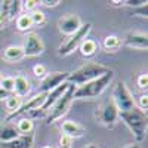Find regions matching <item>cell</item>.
Segmentation results:
<instances>
[{
	"mask_svg": "<svg viewBox=\"0 0 148 148\" xmlns=\"http://www.w3.org/2000/svg\"><path fill=\"white\" fill-rule=\"evenodd\" d=\"M113 76H114V73L111 70H108L105 74H102L101 77L79 86V88H76V90H74V98L82 99V98H95L98 95H101L107 89L110 82L113 80Z\"/></svg>",
	"mask_w": 148,
	"mask_h": 148,
	"instance_id": "cell-1",
	"label": "cell"
},
{
	"mask_svg": "<svg viewBox=\"0 0 148 148\" xmlns=\"http://www.w3.org/2000/svg\"><path fill=\"white\" fill-rule=\"evenodd\" d=\"M119 117L126 123V126L130 129V132L135 135L136 141H142L145 138V130H147V116L141 110L132 108L129 111L119 113Z\"/></svg>",
	"mask_w": 148,
	"mask_h": 148,
	"instance_id": "cell-2",
	"label": "cell"
},
{
	"mask_svg": "<svg viewBox=\"0 0 148 148\" xmlns=\"http://www.w3.org/2000/svg\"><path fill=\"white\" fill-rule=\"evenodd\" d=\"M110 68L101 65V64H88V65H83L79 70H76L74 73H68V77L67 82L71 84H84V83H89L98 77H101L102 74H105Z\"/></svg>",
	"mask_w": 148,
	"mask_h": 148,
	"instance_id": "cell-3",
	"label": "cell"
},
{
	"mask_svg": "<svg viewBox=\"0 0 148 148\" xmlns=\"http://www.w3.org/2000/svg\"><path fill=\"white\" fill-rule=\"evenodd\" d=\"M74 90H76V84L70 83L68 89L64 92V95L52 105L51 113H49V116H47V123L56 121L58 119H61L68 111V108H70V105H71V102L74 99Z\"/></svg>",
	"mask_w": 148,
	"mask_h": 148,
	"instance_id": "cell-4",
	"label": "cell"
},
{
	"mask_svg": "<svg viewBox=\"0 0 148 148\" xmlns=\"http://www.w3.org/2000/svg\"><path fill=\"white\" fill-rule=\"evenodd\" d=\"M113 102L116 104L119 113H123V111H129L132 108H135V101H133V96L130 93V90L127 89V86L119 82L114 86V90H113Z\"/></svg>",
	"mask_w": 148,
	"mask_h": 148,
	"instance_id": "cell-5",
	"label": "cell"
},
{
	"mask_svg": "<svg viewBox=\"0 0 148 148\" xmlns=\"http://www.w3.org/2000/svg\"><path fill=\"white\" fill-rule=\"evenodd\" d=\"M90 28H92V24H90V22H88V24H84V25H82V27L79 28L77 33H74L73 36H70V39H67L62 45L59 46L58 53H59V55H62V56H67V55L73 53V52H74V49H77V47L80 46V43L86 39V36L89 34Z\"/></svg>",
	"mask_w": 148,
	"mask_h": 148,
	"instance_id": "cell-6",
	"label": "cell"
},
{
	"mask_svg": "<svg viewBox=\"0 0 148 148\" xmlns=\"http://www.w3.org/2000/svg\"><path fill=\"white\" fill-rule=\"evenodd\" d=\"M24 56H37L43 53L45 51V45L42 42V39L34 33H28L25 37H24Z\"/></svg>",
	"mask_w": 148,
	"mask_h": 148,
	"instance_id": "cell-7",
	"label": "cell"
},
{
	"mask_svg": "<svg viewBox=\"0 0 148 148\" xmlns=\"http://www.w3.org/2000/svg\"><path fill=\"white\" fill-rule=\"evenodd\" d=\"M46 96H47V93H39V95H36L34 98H30V99H28L25 104H21V107H19L16 111L10 113V114L6 117V121L14 120L15 117H18V116H21V114H25V113H30V111L39 110V108L43 105V102H45V99H46Z\"/></svg>",
	"mask_w": 148,
	"mask_h": 148,
	"instance_id": "cell-8",
	"label": "cell"
},
{
	"mask_svg": "<svg viewBox=\"0 0 148 148\" xmlns=\"http://www.w3.org/2000/svg\"><path fill=\"white\" fill-rule=\"evenodd\" d=\"M96 116L99 119V121H102L105 126H108V127L114 126L119 119V110H117L116 104L113 102V99H108L104 104V107L96 113Z\"/></svg>",
	"mask_w": 148,
	"mask_h": 148,
	"instance_id": "cell-9",
	"label": "cell"
},
{
	"mask_svg": "<svg viewBox=\"0 0 148 148\" xmlns=\"http://www.w3.org/2000/svg\"><path fill=\"white\" fill-rule=\"evenodd\" d=\"M67 77H68V73H51V74H47L40 84V93H49L55 88H58L59 84L67 82Z\"/></svg>",
	"mask_w": 148,
	"mask_h": 148,
	"instance_id": "cell-10",
	"label": "cell"
},
{
	"mask_svg": "<svg viewBox=\"0 0 148 148\" xmlns=\"http://www.w3.org/2000/svg\"><path fill=\"white\" fill-rule=\"evenodd\" d=\"M80 27H82V21L77 15H67L59 19V30L61 33L67 36H73L74 33H77Z\"/></svg>",
	"mask_w": 148,
	"mask_h": 148,
	"instance_id": "cell-11",
	"label": "cell"
},
{
	"mask_svg": "<svg viewBox=\"0 0 148 148\" xmlns=\"http://www.w3.org/2000/svg\"><path fill=\"white\" fill-rule=\"evenodd\" d=\"M33 142H34L33 133L19 135L18 138L12 139L9 142H2V144H0V148H31Z\"/></svg>",
	"mask_w": 148,
	"mask_h": 148,
	"instance_id": "cell-12",
	"label": "cell"
},
{
	"mask_svg": "<svg viewBox=\"0 0 148 148\" xmlns=\"http://www.w3.org/2000/svg\"><path fill=\"white\" fill-rule=\"evenodd\" d=\"M123 45L127 47H138V49H147L148 47V37L142 33L127 34L123 40Z\"/></svg>",
	"mask_w": 148,
	"mask_h": 148,
	"instance_id": "cell-13",
	"label": "cell"
},
{
	"mask_svg": "<svg viewBox=\"0 0 148 148\" xmlns=\"http://www.w3.org/2000/svg\"><path fill=\"white\" fill-rule=\"evenodd\" d=\"M61 130H62V135H65V136H68L71 139L73 138H80L86 133V129L83 126H80L79 123L71 121V120L64 121L62 126H61Z\"/></svg>",
	"mask_w": 148,
	"mask_h": 148,
	"instance_id": "cell-14",
	"label": "cell"
},
{
	"mask_svg": "<svg viewBox=\"0 0 148 148\" xmlns=\"http://www.w3.org/2000/svg\"><path fill=\"white\" fill-rule=\"evenodd\" d=\"M15 80V86H14V92L16 96L22 98L25 96L28 92H30V82L24 77V76H18L14 79Z\"/></svg>",
	"mask_w": 148,
	"mask_h": 148,
	"instance_id": "cell-15",
	"label": "cell"
},
{
	"mask_svg": "<svg viewBox=\"0 0 148 148\" xmlns=\"http://www.w3.org/2000/svg\"><path fill=\"white\" fill-rule=\"evenodd\" d=\"M19 136V133L16 130V126L14 125H6L0 127V141L2 142H9L12 139H15Z\"/></svg>",
	"mask_w": 148,
	"mask_h": 148,
	"instance_id": "cell-16",
	"label": "cell"
},
{
	"mask_svg": "<svg viewBox=\"0 0 148 148\" xmlns=\"http://www.w3.org/2000/svg\"><path fill=\"white\" fill-rule=\"evenodd\" d=\"M3 56L9 62H15V61H19L21 58H24V51L21 46H9L5 51Z\"/></svg>",
	"mask_w": 148,
	"mask_h": 148,
	"instance_id": "cell-17",
	"label": "cell"
},
{
	"mask_svg": "<svg viewBox=\"0 0 148 148\" xmlns=\"http://www.w3.org/2000/svg\"><path fill=\"white\" fill-rule=\"evenodd\" d=\"M80 52L83 56H92L96 51H98V45L96 42L90 40V39H84L82 43H80Z\"/></svg>",
	"mask_w": 148,
	"mask_h": 148,
	"instance_id": "cell-18",
	"label": "cell"
},
{
	"mask_svg": "<svg viewBox=\"0 0 148 148\" xmlns=\"http://www.w3.org/2000/svg\"><path fill=\"white\" fill-rule=\"evenodd\" d=\"M16 130H18V133L28 135L34 130V123L31 121V119H21L16 125Z\"/></svg>",
	"mask_w": 148,
	"mask_h": 148,
	"instance_id": "cell-19",
	"label": "cell"
},
{
	"mask_svg": "<svg viewBox=\"0 0 148 148\" xmlns=\"http://www.w3.org/2000/svg\"><path fill=\"white\" fill-rule=\"evenodd\" d=\"M16 27H18V30H21V31H27V30H30V28L33 27V22H31L28 14L19 15V16L16 18Z\"/></svg>",
	"mask_w": 148,
	"mask_h": 148,
	"instance_id": "cell-20",
	"label": "cell"
},
{
	"mask_svg": "<svg viewBox=\"0 0 148 148\" xmlns=\"http://www.w3.org/2000/svg\"><path fill=\"white\" fill-rule=\"evenodd\" d=\"M28 16H30V19H31V22H33V25H43V24L46 22V16H45V14L42 10H33V12H30L28 14Z\"/></svg>",
	"mask_w": 148,
	"mask_h": 148,
	"instance_id": "cell-21",
	"label": "cell"
},
{
	"mask_svg": "<svg viewBox=\"0 0 148 148\" xmlns=\"http://www.w3.org/2000/svg\"><path fill=\"white\" fill-rule=\"evenodd\" d=\"M120 45H121V42L117 36H108L104 39V47L108 49V51H114V49H117Z\"/></svg>",
	"mask_w": 148,
	"mask_h": 148,
	"instance_id": "cell-22",
	"label": "cell"
},
{
	"mask_svg": "<svg viewBox=\"0 0 148 148\" xmlns=\"http://www.w3.org/2000/svg\"><path fill=\"white\" fill-rule=\"evenodd\" d=\"M21 107V98L16 96L15 93L10 95L8 99H6V108L10 111V113H14V111H16L18 108Z\"/></svg>",
	"mask_w": 148,
	"mask_h": 148,
	"instance_id": "cell-23",
	"label": "cell"
},
{
	"mask_svg": "<svg viewBox=\"0 0 148 148\" xmlns=\"http://www.w3.org/2000/svg\"><path fill=\"white\" fill-rule=\"evenodd\" d=\"M14 86H15L14 77H3L0 88H2L3 90H6V92H9V93H12V92H14Z\"/></svg>",
	"mask_w": 148,
	"mask_h": 148,
	"instance_id": "cell-24",
	"label": "cell"
},
{
	"mask_svg": "<svg viewBox=\"0 0 148 148\" xmlns=\"http://www.w3.org/2000/svg\"><path fill=\"white\" fill-rule=\"evenodd\" d=\"M19 8H21V2H19V0H15V2H10L9 12H8V18H9V19H14V18L18 15Z\"/></svg>",
	"mask_w": 148,
	"mask_h": 148,
	"instance_id": "cell-25",
	"label": "cell"
},
{
	"mask_svg": "<svg viewBox=\"0 0 148 148\" xmlns=\"http://www.w3.org/2000/svg\"><path fill=\"white\" fill-rule=\"evenodd\" d=\"M37 3H39V2H36V0H25V2H21V6L25 9V14H27V12H33V10H36Z\"/></svg>",
	"mask_w": 148,
	"mask_h": 148,
	"instance_id": "cell-26",
	"label": "cell"
},
{
	"mask_svg": "<svg viewBox=\"0 0 148 148\" xmlns=\"http://www.w3.org/2000/svg\"><path fill=\"white\" fill-rule=\"evenodd\" d=\"M33 73H34L36 77H45L46 68H45V65H42V64H37V65L33 67Z\"/></svg>",
	"mask_w": 148,
	"mask_h": 148,
	"instance_id": "cell-27",
	"label": "cell"
},
{
	"mask_svg": "<svg viewBox=\"0 0 148 148\" xmlns=\"http://www.w3.org/2000/svg\"><path fill=\"white\" fill-rule=\"evenodd\" d=\"M59 148H71V138L65 136V135H61V138H59Z\"/></svg>",
	"mask_w": 148,
	"mask_h": 148,
	"instance_id": "cell-28",
	"label": "cell"
},
{
	"mask_svg": "<svg viewBox=\"0 0 148 148\" xmlns=\"http://www.w3.org/2000/svg\"><path fill=\"white\" fill-rule=\"evenodd\" d=\"M148 86V77L147 74H141V76L138 77V88L139 89H147Z\"/></svg>",
	"mask_w": 148,
	"mask_h": 148,
	"instance_id": "cell-29",
	"label": "cell"
},
{
	"mask_svg": "<svg viewBox=\"0 0 148 148\" xmlns=\"http://www.w3.org/2000/svg\"><path fill=\"white\" fill-rule=\"evenodd\" d=\"M139 108H141L142 113L147 111V108H148V96H147V93L139 96Z\"/></svg>",
	"mask_w": 148,
	"mask_h": 148,
	"instance_id": "cell-30",
	"label": "cell"
},
{
	"mask_svg": "<svg viewBox=\"0 0 148 148\" xmlns=\"http://www.w3.org/2000/svg\"><path fill=\"white\" fill-rule=\"evenodd\" d=\"M123 3L132 8H139L142 5H147V0H127V2H123Z\"/></svg>",
	"mask_w": 148,
	"mask_h": 148,
	"instance_id": "cell-31",
	"label": "cell"
},
{
	"mask_svg": "<svg viewBox=\"0 0 148 148\" xmlns=\"http://www.w3.org/2000/svg\"><path fill=\"white\" fill-rule=\"evenodd\" d=\"M9 6H10V2H9V0H5V2H2V5H0V14H2L5 18H8Z\"/></svg>",
	"mask_w": 148,
	"mask_h": 148,
	"instance_id": "cell-32",
	"label": "cell"
},
{
	"mask_svg": "<svg viewBox=\"0 0 148 148\" xmlns=\"http://www.w3.org/2000/svg\"><path fill=\"white\" fill-rule=\"evenodd\" d=\"M135 15L145 16V18H147V5H142V6H139V8L135 9Z\"/></svg>",
	"mask_w": 148,
	"mask_h": 148,
	"instance_id": "cell-33",
	"label": "cell"
},
{
	"mask_svg": "<svg viewBox=\"0 0 148 148\" xmlns=\"http://www.w3.org/2000/svg\"><path fill=\"white\" fill-rule=\"evenodd\" d=\"M61 3V0H43L42 5H45L46 8H55Z\"/></svg>",
	"mask_w": 148,
	"mask_h": 148,
	"instance_id": "cell-34",
	"label": "cell"
},
{
	"mask_svg": "<svg viewBox=\"0 0 148 148\" xmlns=\"http://www.w3.org/2000/svg\"><path fill=\"white\" fill-rule=\"evenodd\" d=\"M9 96H10V93H9V92H6V90H3L2 88H0V101H3V99L6 101Z\"/></svg>",
	"mask_w": 148,
	"mask_h": 148,
	"instance_id": "cell-35",
	"label": "cell"
},
{
	"mask_svg": "<svg viewBox=\"0 0 148 148\" xmlns=\"http://www.w3.org/2000/svg\"><path fill=\"white\" fill-rule=\"evenodd\" d=\"M5 21H6V18L2 15V14H0V27H2L3 25V24H5Z\"/></svg>",
	"mask_w": 148,
	"mask_h": 148,
	"instance_id": "cell-36",
	"label": "cell"
},
{
	"mask_svg": "<svg viewBox=\"0 0 148 148\" xmlns=\"http://www.w3.org/2000/svg\"><path fill=\"white\" fill-rule=\"evenodd\" d=\"M126 148H141L139 145H136V144H133V145H127Z\"/></svg>",
	"mask_w": 148,
	"mask_h": 148,
	"instance_id": "cell-37",
	"label": "cell"
},
{
	"mask_svg": "<svg viewBox=\"0 0 148 148\" xmlns=\"http://www.w3.org/2000/svg\"><path fill=\"white\" fill-rule=\"evenodd\" d=\"M2 80H3V76H2V74H0V84H2Z\"/></svg>",
	"mask_w": 148,
	"mask_h": 148,
	"instance_id": "cell-38",
	"label": "cell"
},
{
	"mask_svg": "<svg viewBox=\"0 0 148 148\" xmlns=\"http://www.w3.org/2000/svg\"><path fill=\"white\" fill-rule=\"evenodd\" d=\"M88 148H96V145H89Z\"/></svg>",
	"mask_w": 148,
	"mask_h": 148,
	"instance_id": "cell-39",
	"label": "cell"
},
{
	"mask_svg": "<svg viewBox=\"0 0 148 148\" xmlns=\"http://www.w3.org/2000/svg\"><path fill=\"white\" fill-rule=\"evenodd\" d=\"M43 148H52V147H43Z\"/></svg>",
	"mask_w": 148,
	"mask_h": 148,
	"instance_id": "cell-40",
	"label": "cell"
}]
</instances>
